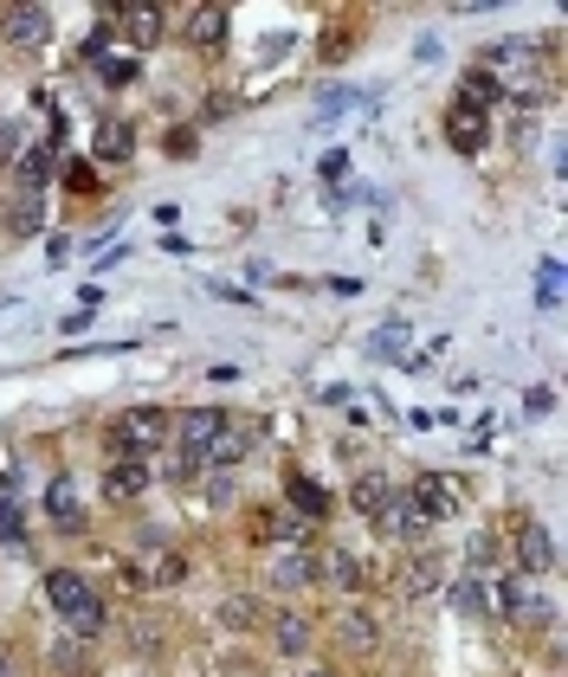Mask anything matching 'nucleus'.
Masks as SVG:
<instances>
[{
  "mask_svg": "<svg viewBox=\"0 0 568 677\" xmlns=\"http://www.w3.org/2000/svg\"><path fill=\"white\" fill-rule=\"evenodd\" d=\"M284 490H291V503H297V516H323V510H330V490H323L317 477L291 472V477H284Z\"/></svg>",
  "mask_w": 568,
  "mask_h": 677,
  "instance_id": "nucleus-20",
  "label": "nucleus"
},
{
  "mask_svg": "<svg viewBox=\"0 0 568 677\" xmlns=\"http://www.w3.org/2000/svg\"><path fill=\"white\" fill-rule=\"evenodd\" d=\"M104 84H110V91H117V84H137V59H104Z\"/></svg>",
  "mask_w": 568,
  "mask_h": 677,
  "instance_id": "nucleus-29",
  "label": "nucleus"
},
{
  "mask_svg": "<svg viewBox=\"0 0 568 677\" xmlns=\"http://www.w3.org/2000/svg\"><path fill=\"white\" fill-rule=\"evenodd\" d=\"M149 490V459H104V497L110 503H130Z\"/></svg>",
  "mask_w": 568,
  "mask_h": 677,
  "instance_id": "nucleus-8",
  "label": "nucleus"
},
{
  "mask_svg": "<svg viewBox=\"0 0 568 677\" xmlns=\"http://www.w3.org/2000/svg\"><path fill=\"white\" fill-rule=\"evenodd\" d=\"M0 33H7L13 46H46V39H52V13H46V7H7V13H0Z\"/></svg>",
  "mask_w": 568,
  "mask_h": 677,
  "instance_id": "nucleus-7",
  "label": "nucleus"
},
{
  "mask_svg": "<svg viewBox=\"0 0 568 677\" xmlns=\"http://www.w3.org/2000/svg\"><path fill=\"white\" fill-rule=\"evenodd\" d=\"M66 181H71V194H84V201L97 194V168L91 162H66Z\"/></svg>",
  "mask_w": 568,
  "mask_h": 677,
  "instance_id": "nucleus-27",
  "label": "nucleus"
},
{
  "mask_svg": "<svg viewBox=\"0 0 568 677\" xmlns=\"http://www.w3.org/2000/svg\"><path fill=\"white\" fill-rule=\"evenodd\" d=\"M388 497H394V484H388L381 472H362V477L350 484V503L362 510V516H368V523L381 516V503H388Z\"/></svg>",
  "mask_w": 568,
  "mask_h": 677,
  "instance_id": "nucleus-16",
  "label": "nucleus"
},
{
  "mask_svg": "<svg viewBox=\"0 0 568 677\" xmlns=\"http://www.w3.org/2000/svg\"><path fill=\"white\" fill-rule=\"evenodd\" d=\"M355 104H362L355 91H323V97H317V117H343V110H355Z\"/></svg>",
  "mask_w": 568,
  "mask_h": 677,
  "instance_id": "nucleus-28",
  "label": "nucleus"
},
{
  "mask_svg": "<svg viewBox=\"0 0 568 677\" xmlns=\"http://www.w3.org/2000/svg\"><path fill=\"white\" fill-rule=\"evenodd\" d=\"M375 530H388V536H401V542H421V536H426V516L414 510V503H407V490H394V497L381 503Z\"/></svg>",
  "mask_w": 568,
  "mask_h": 677,
  "instance_id": "nucleus-9",
  "label": "nucleus"
},
{
  "mask_svg": "<svg viewBox=\"0 0 568 677\" xmlns=\"http://www.w3.org/2000/svg\"><path fill=\"white\" fill-rule=\"evenodd\" d=\"M130 155H137V130H130V123H104V130H97V162L123 168Z\"/></svg>",
  "mask_w": 568,
  "mask_h": 677,
  "instance_id": "nucleus-19",
  "label": "nucleus"
},
{
  "mask_svg": "<svg viewBox=\"0 0 568 677\" xmlns=\"http://www.w3.org/2000/svg\"><path fill=\"white\" fill-rule=\"evenodd\" d=\"M517 561H523L530 574L556 568V536H549V530H536V523H517ZM523 568H517V574H523Z\"/></svg>",
  "mask_w": 568,
  "mask_h": 677,
  "instance_id": "nucleus-11",
  "label": "nucleus"
},
{
  "mask_svg": "<svg viewBox=\"0 0 568 677\" xmlns=\"http://www.w3.org/2000/svg\"><path fill=\"white\" fill-rule=\"evenodd\" d=\"M350 52H355V26H330V39L317 46V59H323V66H343Z\"/></svg>",
  "mask_w": 568,
  "mask_h": 677,
  "instance_id": "nucleus-23",
  "label": "nucleus"
},
{
  "mask_svg": "<svg viewBox=\"0 0 568 677\" xmlns=\"http://www.w3.org/2000/svg\"><path fill=\"white\" fill-rule=\"evenodd\" d=\"M104 20H110V33H123L130 46H155V39H162V26H168V13H162V7H149V0L104 7Z\"/></svg>",
  "mask_w": 568,
  "mask_h": 677,
  "instance_id": "nucleus-4",
  "label": "nucleus"
},
{
  "mask_svg": "<svg viewBox=\"0 0 568 677\" xmlns=\"http://www.w3.org/2000/svg\"><path fill=\"white\" fill-rule=\"evenodd\" d=\"M465 561H472V574H478V568H492V536H472V542H465Z\"/></svg>",
  "mask_w": 568,
  "mask_h": 677,
  "instance_id": "nucleus-32",
  "label": "nucleus"
},
{
  "mask_svg": "<svg viewBox=\"0 0 568 677\" xmlns=\"http://www.w3.org/2000/svg\"><path fill=\"white\" fill-rule=\"evenodd\" d=\"M362 348H368L375 361H407V355H414V348H407V330H401V323H388V330H375V336L362 342Z\"/></svg>",
  "mask_w": 568,
  "mask_h": 677,
  "instance_id": "nucleus-21",
  "label": "nucleus"
},
{
  "mask_svg": "<svg viewBox=\"0 0 568 677\" xmlns=\"http://www.w3.org/2000/svg\"><path fill=\"white\" fill-rule=\"evenodd\" d=\"M0 226H7V239H39V226H46V194H39V188H13Z\"/></svg>",
  "mask_w": 568,
  "mask_h": 677,
  "instance_id": "nucleus-5",
  "label": "nucleus"
},
{
  "mask_svg": "<svg viewBox=\"0 0 568 677\" xmlns=\"http://www.w3.org/2000/svg\"><path fill=\"white\" fill-rule=\"evenodd\" d=\"M20 162V123H0V175Z\"/></svg>",
  "mask_w": 568,
  "mask_h": 677,
  "instance_id": "nucleus-30",
  "label": "nucleus"
},
{
  "mask_svg": "<svg viewBox=\"0 0 568 677\" xmlns=\"http://www.w3.org/2000/svg\"><path fill=\"white\" fill-rule=\"evenodd\" d=\"M46 607L66 619L78 639H97L104 626H110V607H104V594L78 574V568H52L46 574Z\"/></svg>",
  "mask_w": 568,
  "mask_h": 677,
  "instance_id": "nucleus-1",
  "label": "nucleus"
},
{
  "mask_svg": "<svg viewBox=\"0 0 568 677\" xmlns=\"http://www.w3.org/2000/svg\"><path fill=\"white\" fill-rule=\"evenodd\" d=\"M536 297H543V310H556V304H563V265H556V259H543V265H536Z\"/></svg>",
  "mask_w": 568,
  "mask_h": 677,
  "instance_id": "nucleus-24",
  "label": "nucleus"
},
{
  "mask_svg": "<svg viewBox=\"0 0 568 677\" xmlns=\"http://www.w3.org/2000/svg\"><path fill=\"white\" fill-rule=\"evenodd\" d=\"M137 652L142 658H155V619H137Z\"/></svg>",
  "mask_w": 568,
  "mask_h": 677,
  "instance_id": "nucleus-34",
  "label": "nucleus"
},
{
  "mask_svg": "<svg viewBox=\"0 0 568 677\" xmlns=\"http://www.w3.org/2000/svg\"><path fill=\"white\" fill-rule=\"evenodd\" d=\"M220 304H252V290H239V284H208Z\"/></svg>",
  "mask_w": 568,
  "mask_h": 677,
  "instance_id": "nucleus-35",
  "label": "nucleus"
},
{
  "mask_svg": "<svg viewBox=\"0 0 568 677\" xmlns=\"http://www.w3.org/2000/svg\"><path fill=\"white\" fill-rule=\"evenodd\" d=\"M194 149H201V142H194V130H168V155H175V162H188Z\"/></svg>",
  "mask_w": 568,
  "mask_h": 677,
  "instance_id": "nucleus-33",
  "label": "nucleus"
},
{
  "mask_svg": "<svg viewBox=\"0 0 568 677\" xmlns=\"http://www.w3.org/2000/svg\"><path fill=\"white\" fill-rule=\"evenodd\" d=\"M317 574H323L317 548H284L279 561H272V581H279V587H310Z\"/></svg>",
  "mask_w": 568,
  "mask_h": 677,
  "instance_id": "nucleus-13",
  "label": "nucleus"
},
{
  "mask_svg": "<svg viewBox=\"0 0 568 677\" xmlns=\"http://www.w3.org/2000/svg\"><path fill=\"white\" fill-rule=\"evenodd\" d=\"M0 542H7V548H26V523H20V503H13V497H0Z\"/></svg>",
  "mask_w": 568,
  "mask_h": 677,
  "instance_id": "nucleus-26",
  "label": "nucleus"
},
{
  "mask_svg": "<svg viewBox=\"0 0 568 677\" xmlns=\"http://www.w3.org/2000/svg\"><path fill=\"white\" fill-rule=\"evenodd\" d=\"M0 677H7V658H0Z\"/></svg>",
  "mask_w": 568,
  "mask_h": 677,
  "instance_id": "nucleus-39",
  "label": "nucleus"
},
{
  "mask_svg": "<svg viewBox=\"0 0 568 677\" xmlns=\"http://www.w3.org/2000/svg\"><path fill=\"white\" fill-rule=\"evenodd\" d=\"M446 142H452L459 155H478V149L492 142V117L472 110V104H452V110H446Z\"/></svg>",
  "mask_w": 568,
  "mask_h": 677,
  "instance_id": "nucleus-6",
  "label": "nucleus"
},
{
  "mask_svg": "<svg viewBox=\"0 0 568 677\" xmlns=\"http://www.w3.org/2000/svg\"><path fill=\"white\" fill-rule=\"evenodd\" d=\"M317 175H323V181H343V175H350V155H343V149H330V155L317 162Z\"/></svg>",
  "mask_w": 568,
  "mask_h": 677,
  "instance_id": "nucleus-31",
  "label": "nucleus"
},
{
  "mask_svg": "<svg viewBox=\"0 0 568 677\" xmlns=\"http://www.w3.org/2000/svg\"><path fill=\"white\" fill-rule=\"evenodd\" d=\"M226 26H233V13H226V7H188V46L220 52V46H226Z\"/></svg>",
  "mask_w": 568,
  "mask_h": 677,
  "instance_id": "nucleus-10",
  "label": "nucleus"
},
{
  "mask_svg": "<svg viewBox=\"0 0 568 677\" xmlns=\"http://www.w3.org/2000/svg\"><path fill=\"white\" fill-rule=\"evenodd\" d=\"M336 645H343V652H355V658H368V652L381 645V632H375V619H368L362 607H350L343 619H336Z\"/></svg>",
  "mask_w": 568,
  "mask_h": 677,
  "instance_id": "nucleus-14",
  "label": "nucleus"
},
{
  "mask_svg": "<svg viewBox=\"0 0 568 677\" xmlns=\"http://www.w3.org/2000/svg\"><path fill=\"white\" fill-rule=\"evenodd\" d=\"M272 645H279L284 658H304V652L317 645V626H310L304 613H272Z\"/></svg>",
  "mask_w": 568,
  "mask_h": 677,
  "instance_id": "nucleus-12",
  "label": "nucleus"
},
{
  "mask_svg": "<svg viewBox=\"0 0 568 677\" xmlns=\"http://www.w3.org/2000/svg\"><path fill=\"white\" fill-rule=\"evenodd\" d=\"M59 162H66V155H52V149H20V162H13V168H20V188H39V194H46V181H52Z\"/></svg>",
  "mask_w": 568,
  "mask_h": 677,
  "instance_id": "nucleus-18",
  "label": "nucleus"
},
{
  "mask_svg": "<svg viewBox=\"0 0 568 677\" xmlns=\"http://www.w3.org/2000/svg\"><path fill=\"white\" fill-rule=\"evenodd\" d=\"M452 607H459V613H472V619H478V613L492 607V594H485V581H478V574H472V581H459V587H452Z\"/></svg>",
  "mask_w": 568,
  "mask_h": 677,
  "instance_id": "nucleus-25",
  "label": "nucleus"
},
{
  "mask_svg": "<svg viewBox=\"0 0 568 677\" xmlns=\"http://www.w3.org/2000/svg\"><path fill=\"white\" fill-rule=\"evenodd\" d=\"M46 516H52L59 530H84V510H78L71 477H52V484H46Z\"/></svg>",
  "mask_w": 568,
  "mask_h": 677,
  "instance_id": "nucleus-15",
  "label": "nucleus"
},
{
  "mask_svg": "<svg viewBox=\"0 0 568 677\" xmlns=\"http://www.w3.org/2000/svg\"><path fill=\"white\" fill-rule=\"evenodd\" d=\"M304 677H336V672H304Z\"/></svg>",
  "mask_w": 568,
  "mask_h": 677,
  "instance_id": "nucleus-38",
  "label": "nucleus"
},
{
  "mask_svg": "<svg viewBox=\"0 0 568 677\" xmlns=\"http://www.w3.org/2000/svg\"><path fill=\"white\" fill-rule=\"evenodd\" d=\"M323 290H330V297H362V284H355V277H330Z\"/></svg>",
  "mask_w": 568,
  "mask_h": 677,
  "instance_id": "nucleus-37",
  "label": "nucleus"
},
{
  "mask_svg": "<svg viewBox=\"0 0 568 677\" xmlns=\"http://www.w3.org/2000/svg\"><path fill=\"white\" fill-rule=\"evenodd\" d=\"M162 439H175V413H162V406H123V413L110 419L104 452H110V459H149Z\"/></svg>",
  "mask_w": 568,
  "mask_h": 677,
  "instance_id": "nucleus-2",
  "label": "nucleus"
},
{
  "mask_svg": "<svg viewBox=\"0 0 568 677\" xmlns=\"http://www.w3.org/2000/svg\"><path fill=\"white\" fill-rule=\"evenodd\" d=\"M220 619H226V626H239V632H246V626H259V619H265V607H259V601H252V594H233V601H226V607H220Z\"/></svg>",
  "mask_w": 568,
  "mask_h": 677,
  "instance_id": "nucleus-22",
  "label": "nucleus"
},
{
  "mask_svg": "<svg viewBox=\"0 0 568 677\" xmlns=\"http://www.w3.org/2000/svg\"><path fill=\"white\" fill-rule=\"evenodd\" d=\"M201 497H213V503H226V497H233V477L220 472V477H208V490H201Z\"/></svg>",
  "mask_w": 568,
  "mask_h": 677,
  "instance_id": "nucleus-36",
  "label": "nucleus"
},
{
  "mask_svg": "<svg viewBox=\"0 0 568 677\" xmlns=\"http://www.w3.org/2000/svg\"><path fill=\"white\" fill-rule=\"evenodd\" d=\"M407 503L421 510L426 523H433V516H452V510L465 503V484H459L452 472H421L414 477V490H407Z\"/></svg>",
  "mask_w": 568,
  "mask_h": 677,
  "instance_id": "nucleus-3",
  "label": "nucleus"
},
{
  "mask_svg": "<svg viewBox=\"0 0 568 677\" xmlns=\"http://www.w3.org/2000/svg\"><path fill=\"white\" fill-rule=\"evenodd\" d=\"M504 97V78L485 66H472L465 78H459V104H472V110H485V104H497Z\"/></svg>",
  "mask_w": 568,
  "mask_h": 677,
  "instance_id": "nucleus-17",
  "label": "nucleus"
}]
</instances>
